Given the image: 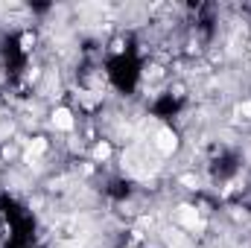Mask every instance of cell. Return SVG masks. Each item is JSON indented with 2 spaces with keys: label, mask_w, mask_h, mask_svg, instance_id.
Instances as JSON below:
<instances>
[{
  "label": "cell",
  "mask_w": 251,
  "mask_h": 248,
  "mask_svg": "<svg viewBox=\"0 0 251 248\" xmlns=\"http://www.w3.org/2000/svg\"><path fill=\"white\" fill-rule=\"evenodd\" d=\"M155 146H158L164 155H170V152L178 146V140H176V131H173V128H158V134H155Z\"/></svg>",
  "instance_id": "1"
},
{
  "label": "cell",
  "mask_w": 251,
  "mask_h": 248,
  "mask_svg": "<svg viewBox=\"0 0 251 248\" xmlns=\"http://www.w3.org/2000/svg\"><path fill=\"white\" fill-rule=\"evenodd\" d=\"M53 125L62 128V131H70V128H73V114H70L67 108H56V111H53Z\"/></svg>",
  "instance_id": "2"
},
{
  "label": "cell",
  "mask_w": 251,
  "mask_h": 248,
  "mask_svg": "<svg viewBox=\"0 0 251 248\" xmlns=\"http://www.w3.org/2000/svg\"><path fill=\"white\" fill-rule=\"evenodd\" d=\"M178 219L187 225L190 231H196V228H201V222H199V216H196V210L193 207H181V213H178Z\"/></svg>",
  "instance_id": "3"
},
{
  "label": "cell",
  "mask_w": 251,
  "mask_h": 248,
  "mask_svg": "<svg viewBox=\"0 0 251 248\" xmlns=\"http://www.w3.org/2000/svg\"><path fill=\"white\" fill-rule=\"evenodd\" d=\"M44 149H47V140H44V137H38V140H35V143L26 149V158H29V161H35V158H38Z\"/></svg>",
  "instance_id": "4"
},
{
  "label": "cell",
  "mask_w": 251,
  "mask_h": 248,
  "mask_svg": "<svg viewBox=\"0 0 251 248\" xmlns=\"http://www.w3.org/2000/svg\"><path fill=\"white\" fill-rule=\"evenodd\" d=\"M170 248H190V246L184 243V237L178 231H170Z\"/></svg>",
  "instance_id": "5"
},
{
  "label": "cell",
  "mask_w": 251,
  "mask_h": 248,
  "mask_svg": "<svg viewBox=\"0 0 251 248\" xmlns=\"http://www.w3.org/2000/svg\"><path fill=\"white\" fill-rule=\"evenodd\" d=\"M94 155H97V158H100V161H102V158H108V155H111V146H108V143H100V146H97V152H94Z\"/></svg>",
  "instance_id": "6"
},
{
  "label": "cell",
  "mask_w": 251,
  "mask_h": 248,
  "mask_svg": "<svg viewBox=\"0 0 251 248\" xmlns=\"http://www.w3.org/2000/svg\"><path fill=\"white\" fill-rule=\"evenodd\" d=\"M240 114H246L251 120V102H243V105H240Z\"/></svg>",
  "instance_id": "7"
}]
</instances>
